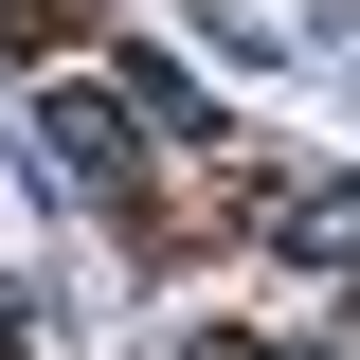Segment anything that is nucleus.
<instances>
[{
	"label": "nucleus",
	"mask_w": 360,
	"mask_h": 360,
	"mask_svg": "<svg viewBox=\"0 0 360 360\" xmlns=\"http://www.w3.org/2000/svg\"><path fill=\"white\" fill-rule=\"evenodd\" d=\"M0 360H37V288H18V270H0Z\"/></svg>",
	"instance_id": "obj_4"
},
{
	"label": "nucleus",
	"mask_w": 360,
	"mask_h": 360,
	"mask_svg": "<svg viewBox=\"0 0 360 360\" xmlns=\"http://www.w3.org/2000/svg\"><path fill=\"white\" fill-rule=\"evenodd\" d=\"M37 144H54V180H72V198H127V180H144L127 90H54V108H37Z\"/></svg>",
	"instance_id": "obj_1"
},
{
	"label": "nucleus",
	"mask_w": 360,
	"mask_h": 360,
	"mask_svg": "<svg viewBox=\"0 0 360 360\" xmlns=\"http://www.w3.org/2000/svg\"><path fill=\"white\" fill-rule=\"evenodd\" d=\"M54 18H72V0H0V54H37V37H54Z\"/></svg>",
	"instance_id": "obj_3"
},
{
	"label": "nucleus",
	"mask_w": 360,
	"mask_h": 360,
	"mask_svg": "<svg viewBox=\"0 0 360 360\" xmlns=\"http://www.w3.org/2000/svg\"><path fill=\"white\" fill-rule=\"evenodd\" d=\"M270 234H288L307 270H342V288H360V180H288V198H270Z\"/></svg>",
	"instance_id": "obj_2"
}]
</instances>
